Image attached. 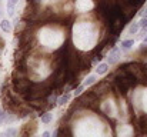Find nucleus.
Instances as JSON below:
<instances>
[{"instance_id": "ddd939ff", "label": "nucleus", "mask_w": 147, "mask_h": 137, "mask_svg": "<svg viewBox=\"0 0 147 137\" xmlns=\"http://www.w3.org/2000/svg\"><path fill=\"white\" fill-rule=\"evenodd\" d=\"M83 89H84V84H83V86H79V87H77V89L74 90V94H76V96L82 94V91H83Z\"/></svg>"}, {"instance_id": "2eb2a0df", "label": "nucleus", "mask_w": 147, "mask_h": 137, "mask_svg": "<svg viewBox=\"0 0 147 137\" xmlns=\"http://www.w3.org/2000/svg\"><path fill=\"white\" fill-rule=\"evenodd\" d=\"M142 16H143V17H147V7H144V9H143V11H142Z\"/></svg>"}, {"instance_id": "f03ea898", "label": "nucleus", "mask_w": 147, "mask_h": 137, "mask_svg": "<svg viewBox=\"0 0 147 137\" xmlns=\"http://www.w3.org/2000/svg\"><path fill=\"white\" fill-rule=\"evenodd\" d=\"M40 120H42L43 124H49L53 120V114L51 113H43V114H40Z\"/></svg>"}, {"instance_id": "423d86ee", "label": "nucleus", "mask_w": 147, "mask_h": 137, "mask_svg": "<svg viewBox=\"0 0 147 137\" xmlns=\"http://www.w3.org/2000/svg\"><path fill=\"white\" fill-rule=\"evenodd\" d=\"M96 76H89L86 80H84V86H92V84H94L96 83Z\"/></svg>"}, {"instance_id": "f3484780", "label": "nucleus", "mask_w": 147, "mask_h": 137, "mask_svg": "<svg viewBox=\"0 0 147 137\" xmlns=\"http://www.w3.org/2000/svg\"><path fill=\"white\" fill-rule=\"evenodd\" d=\"M9 1H10V3H13V4H16V3H17L19 0H9Z\"/></svg>"}, {"instance_id": "0eeeda50", "label": "nucleus", "mask_w": 147, "mask_h": 137, "mask_svg": "<svg viewBox=\"0 0 147 137\" xmlns=\"http://www.w3.org/2000/svg\"><path fill=\"white\" fill-rule=\"evenodd\" d=\"M16 120V117L14 116H11V114H4V123H7V124H10V123H13Z\"/></svg>"}, {"instance_id": "9b49d317", "label": "nucleus", "mask_w": 147, "mask_h": 137, "mask_svg": "<svg viewBox=\"0 0 147 137\" xmlns=\"http://www.w3.org/2000/svg\"><path fill=\"white\" fill-rule=\"evenodd\" d=\"M139 26H142L144 30L147 32V17H143L142 20H140V23H139Z\"/></svg>"}, {"instance_id": "9d476101", "label": "nucleus", "mask_w": 147, "mask_h": 137, "mask_svg": "<svg viewBox=\"0 0 147 137\" xmlns=\"http://www.w3.org/2000/svg\"><path fill=\"white\" fill-rule=\"evenodd\" d=\"M16 133H17V132H16L14 129H9V130H7L6 133H1L0 136H14Z\"/></svg>"}, {"instance_id": "1a4fd4ad", "label": "nucleus", "mask_w": 147, "mask_h": 137, "mask_svg": "<svg viewBox=\"0 0 147 137\" xmlns=\"http://www.w3.org/2000/svg\"><path fill=\"white\" fill-rule=\"evenodd\" d=\"M137 30H139V23H133V24L129 27V32H130L131 34H134Z\"/></svg>"}, {"instance_id": "20e7f679", "label": "nucleus", "mask_w": 147, "mask_h": 137, "mask_svg": "<svg viewBox=\"0 0 147 137\" xmlns=\"http://www.w3.org/2000/svg\"><path fill=\"white\" fill-rule=\"evenodd\" d=\"M69 100H70V94H69V93H64L61 97L57 99V104H59V106H63V104H66Z\"/></svg>"}, {"instance_id": "39448f33", "label": "nucleus", "mask_w": 147, "mask_h": 137, "mask_svg": "<svg viewBox=\"0 0 147 137\" xmlns=\"http://www.w3.org/2000/svg\"><path fill=\"white\" fill-rule=\"evenodd\" d=\"M107 70H109V64L101 63V64H98V67H97V74H104Z\"/></svg>"}, {"instance_id": "f8f14e48", "label": "nucleus", "mask_w": 147, "mask_h": 137, "mask_svg": "<svg viewBox=\"0 0 147 137\" xmlns=\"http://www.w3.org/2000/svg\"><path fill=\"white\" fill-rule=\"evenodd\" d=\"M4 114H6V113H4V110H3V109H0V124H3V123H4Z\"/></svg>"}, {"instance_id": "dca6fc26", "label": "nucleus", "mask_w": 147, "mask_h": 137, "mask_svg": "<svg viewBox=\"0 0 147 137\" xmlns=\"http://www.w3.org/2000/svg\"><path fill=\"white\" fill-rule=\"evenodd\" d=\"M49 136H50L49 132H45V133H43V137H49Z\"/></svg>"}, {"instance_id": "f257e3e1", "label": "nucleus", "mask_w": 147, "mask_h": 137, "mask_svg": "<svg viewBox=\"0 0 147 137\" xmlns=\"http://www.w3.org/2000/svg\"><path fill=\"white\" fill-rule=\"evenodd\" d=\"M119 54H120L119 49H113L110 51V54H109V64H114L117 61V59H119Z\"/></svg>"}, {"instance_id": "6e6552de", "label": "nucleus", "mask_w": 147, "mask_h": 137, "mask_svg": "<svg viewBox=\"0 0 147 137\" xmlns=\"http://www.w3.org/2000/svg\"><path fill=\"white\" fill-rule=\"evenodd\" d=\"M133 45H134L133 40H123V42H121V47H123V49H130Z\"/></svg>"}, {"instance_id": "4468645a", "label": "nucleus", "mask_w": 147, "mask_h": 137, "mask_svg": "<svg viewBox=\"0 0 147 137\" xmlns=\"http://www.w3.org/2000/svg\"><path fill=\"white\" fill-rule=\"evenodd\" d=\"M3 49H4V40H3V39L0 37V51H1Z\"/></svg>"}, {"instance_id": "7ed1b4c3", "label": "nucleus", "mask_w": 147, "mask_h": 137, "mask_svg": "<svg viewBox=\"0 0 147 137\" xmlns=\"http://www.w3.org/2000/svg\"><path fill=\"white\" fill-rule=\"evenodd\" d=\"M0 27H1V30L3 32H6V33H9V32H11V23L6 19V20H3L1 23H0Z\"/></svg>"}]
</instances>
